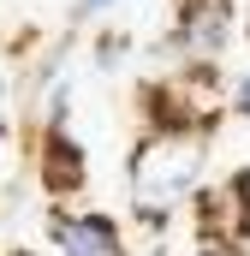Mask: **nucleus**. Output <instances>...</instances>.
I'll list each match as a JSON object with an SVG mask.
<instances>
[{
  "instance_id": "1",
  "label": "nucleus",
  "mask_w": 250,
  "mask_h": 256,
  "mask_svg": "<svg viewBox=\"0 0 250 256\" xmlns=\"http://www.w3.org/2000/svg\"><path fill=\"white\" fill-rule=\"evenodd\" d=\"M208 185V131L155 126L131 143L125 161V196L143 226H167L179 208H190Z\"/></svg>"
},
{
  "instance_id": "2",
  "label": "nucleus",
  "mask_w": 250,
  "mask_h": 256,
  "mask_svg": "<svg viewBox=\"0 0 250 256\" xmlns=\"http://www.w3.org/2000/svg\"><path fill=\"white\" fill-rule=\"evenodd\" d=\"M238 36V0H173V42L190 66L220 60Z\"/></svg>"
},
{
  "instance_id": "3",
  "label": "nucleus",
  "mask_w": 250,
  "mask_h": 256,
  "mask_svg": "<svg viewBox=\"0 0 250 256\" xmlns=\"http://www.w3.org/2000/svg\"><path fill=\"white\" fill-rule=\"evenodd\" d=\"M48 238H54V256H131L125 226L108 208H54Z\"/></svg>"
},
{
  "instance_id": "4",
  "label": "nucleus",
  "mask_w": 250,
  "mask_h": 256,
  "mask_svg": "<svg viewBox=\"0 0 250 256\" xmlns=\"http://www.w3.org/2000/svg\"><path fill=\"white\" fill-rule=\"evenodd\" d=\"M196 232L202 238H226V244H238L250 232V173H226L220 185H202L196 196Z\"/></svg>"
},
{
  "instance_id": "5",
  "label": "nucleus",
  "mask_w": 250,
  "mask_h": 256,
  "mask_svg": "<svg viewBox=\"0 0 250 256\" xmlns=\"http://www.w3.org/2000/svg\"><path fill=\"white\" fill-rule=\"evenodd\" d=\"M36 173H42V185L54 196H72L84 185V143H78L72 131H42V161H36Z\"/></svg>"
},
{
  "instance_id": "6",
  "label": "nucleus",
  "mask_w": 250,
  "mask_h": 256,
  "mask_svg": "<svg viewBox=\"0 0 250 256\" xmlns=\"http://www.w3.org/2000/svg\"><path fill=\"white\" fill-rule=\"evenodd\" d=\"M120 54H125V36H120V30L96 42V66H102V72H114V60H120Z\"/></svg>"
},
{
  "instance_id": "7",
  "label": "nucleus",
  "mask_w": 250,
  "mask_h": 256,
  "mask_svg": "<svg viewBox=\"0 0 250 256\" xmlns=\"http://www.w3.org/2000/svg\"><path fill=\"white\" fill-rule=\"evenodd\" d=\"M190 256H244L238 244H226V238H196V250Z\"/></svg>"
},
{
  "instance_id": "8",
  "label": "nucleus",
  "mask_w": 250,
  "mask_h": 256,
  "mask_svg": "<svg viewBox=\"0 0 250 256\" xmlns=\"http://www.w3.org/2000/svg\"><path fill=\"white\" fill-rule=\"evenodd\" d=\"M232 114H238V120H250V72L232 84Z\"/></svg>"
},
{
  "instance_id": "9",
  "label": "nucleus",
  "mask_w": 250,
  "mask_h": 256,
  "mask_svg": "<svg viewBox=\"0 0 250 256\" xmlns=\"http://www.w3.org/2000/svg\"><path fill=\"white\" fill-rule=\"evenodd\" d=\"M114 6H120V0H72L78 18H102V12H114Z\"/></svg>"
},
{
  "instance_id": "10",
  "label": "nucleus",
  "mask_w": 250,
  "mask_h": 256,
  "mask_svg": "<svg viewBox=\"0 0 250 256\" xmlns=\"http://www.w3.org/2000/svg\"><path fill=\"white\" fill-rule=\"evenodd\" d=\"M238 30L250 36V0H238Z\"/></svg>"
},
{
  "instance_id": "11",
  "label": "nucleus",
  "mask_w": 250,
  "mask_h": 256,
  "mask_svg": "<svg viewBox=\"0 0 250 256\" xmlns=\"http://www.w3.org/2000/svg\"><path fill=\"white\" fill-rule=\"evenodd\" d=\"M0 108H6V72H0Z\"/></svg>"
},
{
  "instance_id": "12",
  "label": "nucleus",
  "mask_w": 250,
  "mask_h": 256,
  "mask_svg": "<svg viewBox=\"0 0 250 256\" xmlns=\"http://www.w3.org/2000/svg\"><path fill=\"white\" fill-rule=\"evenodd\" d=\"M12 256H36V250H12Z\"/></svg>"
}]
</instances>
